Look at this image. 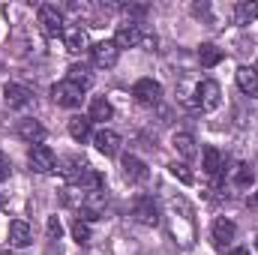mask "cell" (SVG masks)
Listing matches in <instances>:
<instances>
[{
	"instance_id": "6da1fadb",
	"label": "cell",
	"mask_w": 258,
	"mask_h": 255,
	"mask_svg": "<svg viewBox=\"0 0 258 255\" xmlns=\"http://www.w3.org/2000/svg\"><path fill=\"white\" fill-rule=\"evenodd\" d=\"M165 216H168V228H171L174 243L189 249L195 243V213L189 207V201L183 195H171L165 201Z\"/></svg>"
},
{
	"instance_id": "7a4b0ae2",
	"label": "cell",
	"mask_w": 258,
	"mask_h": 255,
	"mask_svg": "<svg viewBox=\"0 0 258 255\" xmlns=\"http://www.w3.org/2000/svg\"><path fill=\"white\" fill-rule=\"evenodd\" d=\"M36 21H39V30L45 33V36H60L63 33V12L54 6V3H42L39 9H36Z\"/></svg>"
},
{
	"instance_id": "3957f363",
	"label": "cell",
	"mask_w": 258,
	"mask_h": 255,
	"mask_svg": "<svg viewBox=\"0 0 258 255\" xmlns=\"http://www.w3.org/2000/svg\"><path fill=\"white\" fill-rule=\"evenodd\" d=\"M219 102H222V90L213 78H204V81L195 84V108L213 111V108H219Z\"/></svg>"
},
{
	"instance_id": "277c9868",
	"label": "cell",
	"mask_w": 258,
	"mask_h": 255,
	"mask_svg": "<svg viewBox=\"0 0 258 255\" xmlns=\"http://www.w3.org/2000/svg\"><path fill=\"white\" fill-rule=\"evenodd\" d=\"M27 162H30V168L36 174H51L57 168V156H54V150L48 144H33L30 153H27Z\"/></svg>"
},
{
	"instance_id": "5b68a950",
	"label": "cell",
	"mask_w": 258,
	"mask_h": 255,
	"mask_svg": "<svg viewBox=\"0 0 258 255\" xmlns=\"http://www.w3.org/2000/svg\"><path fill=\"white\" fill-rule=\"evenodd\" d=\"M51 99H54L57 105H63V108H78L81 99H84V90H81L78 84H72L69 78H63V81H57V84L51 87Z\"/></svg>"
},
{
	"instance_id": "8992f818",
	"label": "cell",
	"mask_w": 258,
	"mask_h": 255,
	"mask_svg": "<svg viewBox=\"0 0 258 255\" xmlns=\"http://www.w3.org/2000/svg\"><path fill=\"white\" fill-rule=\"evenodd\" d=\"M132 96H135V102H138V105L153 108V105H159V99H162V84H159V81H153V78H141V81H135Z\"/></svg>"
},
{
	"instance_id": "52a82bcc",
	"label": "cell",
	"mask_w": 258,
	"mask_h": 255,
	"mask_svg": "<svg viewBox=\"0 0 258 255\" xmlns=\"http://www.w3.org/2000/svg\"><path fill=\"white\" fill-rule=\"evenodd\" d=\"M132 216L141 222V225H159V207H156V201L150 198V195H135V201H132Z\"/></svg>"
},
{
	"instance_id": "ba28073f",
	"label": "cell",
	"mask_w": 258,
	"mask_h": 255,
	"mask_svg": "<svg viewBox=\"0 0 258 255\" xmlns=\"http://www.w3.org/2000/svg\"><path fill=\"white\" fill-rule=\"evenodd\" d=\"M90 57H93V66L99 69H111L120 57V48L114 45V39H102L96 45H90Z\"/></svg>"
},
{
	"instance_id": "9c48e42d",
	"label": "cell",
	"mask_w": 258,
	"mask_h": 255,
	"mask_svg": "<svg viewBox=\"0 0 258 255\" xmlns=\"http://www.w3.org/2000/svg\"><path fill=\"white\" fill-rule=\"evenodd\" d=\"M108 210V195L105 192H87L84 201H81V213H84V222L87 219H102Z\"/></svg>"
},
{
	"instance_id": "30bf717a",
	"label": "cell",
	"mask_w": 258,
	"mask_h": 255,
	"mask_svg": "<svg viewBox=\"0 0 258 255\" xmlns=\"http://www.w3.org/2000/svg\"><path fill=\"white\" fill-rule=\"evenodd\" d=\"M63 48L66 51H72V54H78V51H84L90 42H87V30L81 27V24H66L63 27Z\"/></svg>"
},
{
	"instance_id": "8fae6325",
	"label": "cell",
	"mask_w": 258,
	"mask_h": 255,
	"mask_svg": "<svg viewBox=\"0 0 258 255\" xmlns=\"http://www.w3.org/2000/svg\"><path fill=\"white\" fill-rule=\"evenodd\" d=\"M210 234H213V246H216V249H225V246L237 237V225H234L231 219H225V216H222V219H216V222H213Z\"/></svg>"
},
{
	"instance_id": "7c38bea8",
	"label": "cell",
	"mask_w": 258,
	"mask_h": 255,
	"mask_svg": "<svg viewBox=\"0 0 258 255\" xmlns=\"http://www.w3.org/2000/svg\"><path fill=\"white\" fill-rule=\"evenodd\" d=\"M3 99H6V105H9V108H24V105H30V102H33V90H30V87H24V84H6Z\"/></svg>"
},
{
	"instance_id": "4fadbf2b",
	"label": "cell",
	"mask_w": 258,
	"mask_h": 255,
	"mask_svg": "<svg viewBox=\"0 0 258 255\" xmlns=\"http://www.w3.org/2000/svg\"><path fill=\"white\" fill-rule=\"evenodd\" d=\"M93 144H96V150H99L102 156H114V153L120 150V135H117L114 129H99V132L93 135Z\"/></svg>"
},
{
	"instance_id": "5bb4252c",
	"label": "cell",
	"mask_w": 258,
	"mask_h": 255,
	"mask_svg": "<svg viewBox=\"0 0 258 255\" xmlns=\"http://www.w3.org/2000/svg\"><path fill=\"white\" fill-rule=\"evenodd\" d=\"M123 174H126L129 183H144L147 177H150V171H147V165L135 156V153H126L123 156Z\"/></svg>"
},
{
	"instance_id": "9a60e30c",
	"label": "cell",
	"mask_w": 258,
	"mask_h": 255,
	"mask_svg": "<svg viewBox=\"0 0 258 255\" xmlns=\"http://www.w3.org/2000/svg\"><path fill=\"white\" fill-rule=\"evenodd\" d=\"M9 243H12L15 249H24V246L33 243V231H30V225H27L24 219L9 222Z\"/></svg>"
},
{
	"instance_id": "2e32d148",
	"label": "cell",
	"mask_w": 258,
	"mask_h": 255,
	"mask_svg": "<svg viewBox=\"0 0 258 255\" xmlns=\"http://www.w3.org/2000/svg\"><path fill=\"white\" fill-rule=\"evenodd\" d=\"M144 42V33H141V27L138 24H123L120 30H117V36H114V45L117 48H135V45H141Z\"/></svg>"
},
{
	"instance_id": "e0dca14e",
	"label": "cell",
	"mask_w": 258,
	"mask_h": 255,
	"mask_svg": "<svg viewBox=\"0 0 258 255\" xmlns=\"http://www.w3.org/2000/svg\"><path fill=\"white\" fill-rule=\"evenodd\" d=\"M18 135H21L27 144H42L45 126H42L39 120H33V117H24V120H18Z\"/></svg>"
},
{
	"instance_id": "ac0fdd59",
	"label": "cell",
	"mask_w": 258,
	"mask_h": 255,
	"mask_svg": "<svg viewBox=\"0 0 258 255\" xmlns=\"http://www.w3.org/2000/svg\"><path fill=\"white\" fill-rule=\"evenodd\" d=\"M237 87H240L243 93H249V96L258 99V72H255V66H240V69H237Z\"/></svg>"
},
{
	"instance_id": "d6986e66",
	"label": "cell",
	"mask_w": 258,
	"mask_h": 255,
	"mask_svg": "<svg viewBox=\"0 0 258 255\" xmlns=\"http://www.w3.org/2000/svg\"><path fill=\"white\" fill-rule=\"evenodd\" d=\"M111 114H114V108H111V102H108L105 96H96V99H90V111H87L90 123H93V120L105 123V120H111Z\"/></svg>"
},
{
	"instance_id": "ffe728a7",
	"label": "cell",
	"mask_w": 258,
	"mask_h": 255,
	"mask_svg": "<svg viewBox=\"0 0 258 255\" xmlns=\"http://www.w3.org/2000/svg\"><path fill=\"white\" fill-rule=\"evenodd\" d=\"M75 186H78V189L87 195V192H102L105 180H102V174H99L96 168H90V165H87V171H84V174L78 177V183H75Z\"/></svg>"
},
{
	"instance_id": "44dd1931",
	"label": "cell",
	"mask_w": 258,
	"mask_h": 255,
	"mask_svg": "<svg viewBox=\"0 0 258 255\" xmlns=\"http://www.w3.org/2000/svg\"><path fill=\"white\" fill-rule=\"evenodd\" d=\"M255 18H258V3H255V0H243V3H237V6H234V21H237L240 27L252 24Z\"/></svg>"
},
{
	"instance_id": "7402d4cb",
	"label": "cell",
	"mask_w": 258,
	"mask_h": 255,
	"mask_svg": "<svg viewBox=\"0 0 258 255\" xmlns=\"http://www.w3.org/2000/svg\"><path fill=\"white\" fill-rule=\"evenodd\" d=\"M171 144H174V150H177L183 159H192L195 153H198V147H195V138L189 135V132H174Z\"/></svg>"
},
{
	"instance_id": "603a6c76",
	"label": "cell",
	"mask_w": 258,
	"mask_h": 255,
	"mask_svg": "<svg viewBox=\"0 0 258 255\" xmlns=\"http://www.w3.org/2000/svg\"><path fill=\"white\" fill-rule=\"evenodd\" d=\"M60 171H63L66 180H69V183L75 186V183H78V177H81V174L87 171V162H84V159H78V156H69V159L63 162V168H60Z\"/></svg>"
},
{
	"instance_id": "cb8c5ba5",
	"label": "cell",
	"mask_w": 258,
	"mask_h": 255,
	"mask_svg": "<svg viewBox=\"0 0 258 255\" xmlns=\"http://www.w3.org/2000/svg\"><path fill=\"white\" fill-rule=\"evenodd\" d=\"M90 126H93V123H90V117H69V135H72L75 141H81V144L93 135Z\"/></svg>"
},
{
	"instance_id": "d4e9b609",
	"label": "cell",
	"mask_w": 258,
	"mask_h": 255,
	"mask_svg": "<svg viewBox=\"0 0 258 255\" xmlns=\"http://www.w3.org/2000/svg\"><path fill=\"white\" fill-rule=\"evenodd\" d=\"M198 60H201V66H216L219 60H222V48H216L213 42H201L198 45Z\"/></svg>"
},
{
	"instance_id": "484cf974",
	"label": "cell",
	"mask_w": 258,
	"mask_h": 255,
	"mask_svg": "<svg viewBox=\"0 0 258 255\" xmlns=\"http://www.w3.org/2000/svg\"><path fill=\"white\" fill-rule=\"evenodd\" d=\"M204 171L210 177H219L222 174V153L216 147H204Z\"/></svg>"
},
{
	"instance_id": "4316f807",
	"label": "cell",
	"mask_w": 258,
	"mask_h": 255,
	"mask_svg": "<svg viewBox=\"0 0 258 255\" xmlns=\"http://www.w3.org/2000/svg\"><path fill=\"white\" fill-rule=\"evenodd\" d=\"M228 177H231V183H234V186L246 189V186L252 183V177H255V174H252V168H249L246 162H237V165L231 168V174H228Z\"/></svg>"
},
{
	"instance_id": "83f0119b",
	"label": "cell",
	"mask_w": 258,
	"mask_h": 255,
	"mask_svg": "<svg viewBox=\"0 0 258 255\" xmlns=\"http://www.w3.org/2000/svg\"><path fill=\"white\" fill-rule=\"evenodd\" d=\"M69 81H72V84H78V87H81V90H87V87H90V84H93V75H90V72H87V66H69Z\"/></svg>"
},
{
	"instance_id": "f1b7e54d",
	"label": "cell",
	"mask_w": 258,
	"mask_h": 255,
	"mask_svg": "<svg viewBox=\"0 0 258 255\" xmlns=\"http://www.w3.org/2000/svg\"><path fill=\"white\" fill-rule=\"evenodd\" d=\"M72 237H75L78 246H87L90 237H93V234H90V225H87L84 219H75V222H72Z\"/></svg>"
},
{
	"instance_id": "f546056e",
	"label": "cell",
	"mask_w": 258,
	"mask_h": 255,
	"mask_svg": "<svg viewBox=\"0 0 258 255\" xmlns=\"http://www.w3.org/2000/svg\"><path fill=\"white\" fill-rule=\"evenodd\" d=\"M168 168H171V174H174V177H177L180 183H186V186H189V183L195 180V177H192V171H189V168H186L183 162H171Z\"/></svg>"
},
{
	"instance_id": "4dcf8cb0",
	"label": "cell",
	"mask_w": 258,
	"mask_h": 255,
	"mask_svg": "<svg viewBox=\"0 0 258 255\" xmlns=\"http://www.w3.org/2000/svg\"><path fill=\"white\" fill-rule=\"evenodd\" d=\"M48 240H60V234H63V225H60V219L57 216H48Z\"/></svg>"
},
{
	"instance_id": "1f68e13d",
	"label": "cell",
	"mask_w": 258,
	"mask_h": 255,
	"mask_svg": "<svg viewBox=\"0 0 258 255\" xmlns=\"http://www.w3.org/2000/svg\"><path fill=\"white\" fill-rule=\"evenodd\" d=\"M9 174H12V162H9V156L0 150V183L9 180Z\"/></svg>"
},
{
	"instance_id": "d6a6232c",
	"label": "cell",
	"mask_w": 258,
	"mask_h": 255,
	"mask_svg": "<svg viewBox=\"0 0 258 255\" xmlns=\"http://www.w3.org/2000/svg\"><path fill=\"white\" fill-rule=\"evenodd\" d=\"M123 12H126V15H144L147 9H144V6H123Z\"/></svg>"
},
{
	"instance_id": "836d02e7",
	"label": "cell",
	"mask_w": 258,
	"mask_h": 255,
	"mask_svg": "<svg viewBox=\"0 0 258 255\" xmlns=\"http://www.w3.org/2000/svg\"><path fill=\"white\" fill-rule=\"evenodd\" d=\"M246 204H249V210H252V213H258V192H252V195L246 198Z\"/></svg>"
},
{
	"instance_id": "e575fe53",
	"label": "cell",
	"mask_w": 258,
	"mask_h": 255,
	"mask_svg": "<svg viewBox=\"0 0 258 255\" xmlns=\"http://www.w3.org/2000/svg\"><path fill=\"white\" fill-rule=\"evenodd\" d=\"M225 255H249V249L246 246H234V249H228Z\"/></svg>"
},
{
	"instance_id": "d590c367",
	"label": "cell",
	"mask_w": 258,
	"mask_h": 255,
	"mask_svg": "<svg viewBox=\"0 0 258 255\" xmlns=\"http://www.w3.org/2000/svg\"><path fill=\"white\" fill-rule=\"evenodd\" d=\"M0 255H12V252H0Z\"/></svg>"
},
{
	"instance_id": "8d00e7d4",
	"label": "cell",
	"mask_w": 258,
	"mask_h": 255,
	"mask_svg": "<svg viewBox=\"0 0 258 255\" xmlns=\"http://www.w3.org/2000/svg\"><path fill=\"white\" fill-rule=\"evenodd\" d=\"M255 249H258V237H255Z\"/></svg>"
},
{
	"instance_id": "74e56055",
	"label": "cell",
	"mask_w": 258,
	"mask_h": 255,
	"mask_svg": "<svg viewBox=\"0 0 258 255\" xmlns=\"http://www.w3.org/2000/svg\"><path fill=\"white\" fill-rule=\"evenodd\" d=\"M0 204H3V198H0Z\"/></svg>"
},
{
	"instance_id": "f35d334b",
	"label": "cell",
	"mask_w": 258,
	"mask_h": 255,
	"mask_svg": "<svg viewBox=\"0 0 258 255\" xmlns=\"http://www.w3.org/2000/svg\"><path fill=\"white\" fill-rule=\"evenodd\" d=\"M255 72H258V66H255Z\"/></svg>"
}]
</instances>
